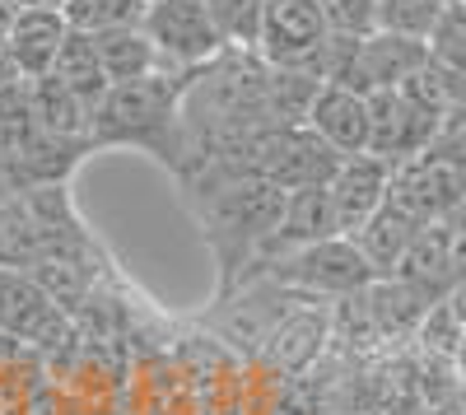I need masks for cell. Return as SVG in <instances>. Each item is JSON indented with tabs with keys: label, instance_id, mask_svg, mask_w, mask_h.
<instances>
[{
	"label": "cell",
	"instance_id": "6da1fadb",
	"mask_svg": "<svg viewBox=\"0 0 466 415\" xmlns=\"http://www.w3.org/2000/svg\"><path fill=\"white\" fill-rule=\"evenodd\" d=\"M197 70H154L136 85H112L94 112V149L131 145L164 168H182V98Z\"/></svg>",
	"mask_w": 466,
	"mask_h": 415
},
{
	"label": "cell",
	"instance_id": "7a4b0ae2",
	"mask_svg": "<svg viewBox=\"0 0 466 415\" xmlns=\"http://www.w3.org/2000/svg\"><path fill=\"white\" fill-rule=\"evenodd\" d=\"M191 197H197L201 229L219 257L224 289H238L243 271H252L261 243L276 234L289 192L270 187L266 177H238V182H219V187H206V192H191Z\"/></svg>",
	"mask_w": 466,
	"mask_h": 415
},
{
	"label": "cell",
	"instance_id": "3957f363",
	"mask_svg": "<svg viewBox=\"0 0 466 415\" xmlns=\"http://www.w3.org/2000/svg\"><path fill=\"white\" fill-rule=\"evenodd\" d=\"M257 276H270L276 285H285L303 299H350V294H360L378 280V271L369 267V257L355 248L350 234L322 238L313 248H299L280 261H270Z\"/></svg>",
	"mask_w": 466,
	"mask_h": 415
},
{
	"label": "cell",
	"instance_id": "277c9868",
	"mask_svg": "<svg viewBox=\"0 0 466 415\" xmlns=\"http://www.w3.org/2000/svg\"><path fill=\"white\" fill-rule=\"evenodd\" d=\"M140 28L159 52L164 70H201L215 56H224L206 0H149Z\"/></svg>",
	"mask_w": 466,
	"mask_h": 415
},
{
	"label": "cell",
	"instance_id": "5b68a950",
	"mask_svg": "<svg viewBox=\"0 0 466 415\" xmlns=\"http://www.w3.org/2000/svg\"><path fill=\"white\" fill-rule=\"evenodd\" d=\"M0 327L19 336L33 355L47 359V355L66 350L75 318L28 271H0Z\"/></svg>",
	"mask_w": 466,
	"mask_h": 415
},
{
	"label": "cell",
	"instance_id": "8992f818",
	"mask_svg": "<svg viewBox=\"0 0 466 415\" xmlns=\"http://www.w3.org/2000/svg\"><path fill=\"white\" fill-rule=\"evenodd\" d=\"M439 117H430L424 107H415L401 89H378L369 94V155L387 164H410L420 155H430L439 140Z\"/></svg>",
	"mask_w": 466,
	"mask_h": 415
},
{
	"label": "cell",
	"instance_id": "52a82bcc",
	"mask_svg": "<svg viewBox=\"0 0 466 415\" xmlns=\"http://www.w3.org/2000/svg\"><path fill=\"white\" fill-rule=\"evenodd\" d=\"M94 155L89 136H52L37 127L28 136L24 149L0 159V192H28V187H52V182H70V173Z\"/></svg>",
	"mask_w": 466,
	"mask_h": 415
},
{
	"label": "cell",
	"instance_id": "ba28073f",
	"mask_svg": "<svg viewBox=\"0 0 466 415\" xmlns=\"http://www.w3.org/2000/svg\"><path fill=\"white\" fill-rule=\"evenodd\" d=\"M327 10L322 0H266L261 19V61L266 66H289L299 70L327 37Z\"/></svg>",
	"mask_w": 466,
	"mask_h": 415
},
{
	"label": "cell",
	"instance_id": "9c48e42d",
	"mask_svg": "<svg viewBox=\"0 0 466 415\" xmlns=\"http://www.w3.org/2000/svg\"><path fill=\"white\" fill-rule=\"evenodd\" d=\"M336 234H340V219H336V206H331L327 187H303V192H289L276 234L261 243V252H257V261H252L248 276L266 271L270 261H280V257H289V252H299V248H313V243H322V238H336Z\"/></svg>",
	"mask_w": 466,
	"mask_h": 415
},
{
	"label": "cell",
	"instance_id": "30bf717a",
	"mask_svg": "<svg viewBox=\"0 0 466 415\" xmlns=\"http://www.w3.org/2000/svg\"><path fill=\"white\" fill-rule=\"evenodd\" d=\"M392 201L420 219V224H443L452 219V210H461V192H457V177L452 164L439 155H420L410 164L392 168Z\"/></svg>",
	"mask_w": 466,
	"mask_h": 415
},
{
	"label": "cell",
	"instance_id": "8fae6325",
	"mask_svg": "<svg viewBox=\"0 0 466 415\" xmlns=\"http://www.w3.org/2000/svg\"><path fill=\"white\" fill-rule=\"evenodd\" d=\"M327 192H331V206L340 219V234H355L392 197V164L378 155H350V159H340Z\"/></svg>",
	"mask_w": 466,
	"mask_h": 415
},
{
	"label": "cell",
	"instance_id": "7c38bea8",
	"mask_svg": "<svg viewBox=\"0 0 466 415\" xmlns=\"http://www.w3.org/2000/svg\"><path fill=\"white\" fill-rule=\"evenodd\" d=\"M313 136H322L340 159L350 155H369V98L345 89V85H322L313 107H308V122Z\"/></svg>",
	"mask_w": 466,
	"mask_h": 415
},
{
	"label": "cell",
	"instance_id": "4fadbf2b",
	"mask_svg": "<svg viewBox=\"0 0 466 415\" xmlns=\"http://www.w3.org/2000/svg\"><path fill=\"white\" fill-rule=\"evenodd\" d=\"M430 61V43L415 37H397V33H369L360 43V66H355V94H378V89H401L410 75Z\"/></svg>",
	"mask_w": 466,
	"mask_h": 415
},
{
	"label": "cell",
	"instance_id": "5bb4252c",
	"mask_svg": "<svg viewBox=\"0 0 466 415\" xmlns=\"http://www.w3.org/2000/svg\"><path fill=\"white\" fill-rule=\"evenodd\" d=\"M392 276L406 280V285H415L424 299H430V304H439V299L452 294V285L461 280V271H457V252H452L448 219H443V224H424Z\"/></svg>",
	"mask_w": 466,
	"mask_h": 415
},
{
	"label": "cell",
	"instance_id": "9a60e30c",
	"mask_svg": "<svg viewBox=\"0 0 466 415\" xmlns=\"http://www.w3.org/2000/svg\"><path fill=\"white\" fill-rule=\"evenodd\" d=\"M331 341V318L322 309H289L280 318V327L266 336V346H261V359L270 369H280V373H303V369H313L322 359Z\"/></svg>",
	"mask_w": 466,
	"mask_h": 415
},
{
	"label": "cell",
	"instance_id": "2e32d148",
	"mask_svg": "<svg viewBox=\"0 0 466 415\" xmlns=\"http://www.w3.org/2000/svg\"><path fill=\"white\" fill-rule=\"evenodd\" d=\"M70 37V24L61 10H19L15 28H10V47L19 56L24 80H43L56 70V56Z\"/></svg>",
	"mask_w": 466,
	"mask_h": 415
},
{
	"label": "cell",
	"instance_id": "e0dca14e",
	"mask_svg": "<svg viewBox=\"0 0 466 415\" xmlns=\"http://www.w3.org/2000/svg\"><path fill=\"white\" fill-rule=\"evenodd\" d=\"M420 229H424V224L410 219L392 197H387V206H382L369 224H360V229L350 234V238H355V248L369 257V267H373L378 276H392V271L401 267V257L410 252V243H415Z\"/></svg>",
	"mask_w": 466,
	"mask_h": 415
},
{
	"label": "cell",
	"instance_id": "ac0fdd59",
	"mask_svg": "<svg viewBox=\"0 0 466 415\" xmlns=\"http://www.w3.org/2000/svg\"><path fill=\"white\" fill-rule=\"evenodd\" d=\"M364 299H369V318L378 327V341H406V336H415V327L424 322V313L434 309L415 285H406L397 276H378L364 289Z\"/></svg>",
	"mask_w": 466,
	"mask_h": 415
},
{
	"label": "cell",
	"instance_id": "d6986e66",
	"mask_svg": "<svg viewBox=\"0 0 466 415\" xmlns=\"http://www.w3.org/2000/svg\"><path fill=\"white\" fill-rule=\"evenodd\" d=\"M94 47H98V61L107 70V85H136V80H145V75L164 70V61H159V52H154V43L145 37V28L98 33Z\"/></svg>",
	"mask_w": 466,
	"mask_h": 415
},
{
	"label": "cell",
	"instance_id": "ffe728a7",
	"mask_svg": "<svg viewBox=\"0 0 466 415\" xmlns=\"http://www.w3.org/2000/svg\"><path fill=\"white\" fill-rule=\"evenodd\" d=\"M47 252V234L37 229L24 197L0 192V271H28Z\"/></svg>",
	"mask_w": 466,
	"mask_h": 415
},
{
	"label": "cell",
	"instance_id": "44dd1931",
	"mask_svg": "<svg viewBox=\"0 0 466 415\" xmlns=\"http://www.w3.org/2000/svg\"><path fill=\"white\" fill-rule=\"evenodd\" d=\"M28 85H33V112H37V127L43 131H52V136H89L94 131V107L80 94H70L56 75H43V80H28Z\"/></svg>",
	"mask_w": 466,
	"mask_h": 415
},
{
	"label": "cell",
	"instance_id": "7402d4cb",
	"mask_svg": "<svg viewBox=\"0 0 466 415\" xmlns=\"http://www.w3.org/2000/svg\"><path fill=\"white\" fill-rule=\"evenodd\" d=\"M56 80L70 89V94H80L94 112H98V103L107 98V70H103V61H98V47H94V37L89 33H75L70 28V37H66V47H61V56H56Z\"/></svg>",
	"mask_w": 466,
	"mask_h": 415
},
{
	"label": "cell",
	"instance_id": "603a6c76",
	"mask_svg": "<svg viewBox=\"0 0 466 415\" xmlns=\"http://www.w3.org/2000/svg\"><path fill=\"white\" fill-rule=\"evenodd\" d=\"M210 24L219 33L224 52H261V19L266 0H206Z\"/></svg>",
	"mask_w": 466,
	"mask_h": 415
},
{
	"label": "cell",
	"instance_id": "cb8c5ba5",
	"mask_svg": "<svg viewBox=\"0 0 466 415\" xmlns=\"http://www.w3.org/2000/svg\"><path fill=\"white\" fill-rule=\"evenodd\" d=\"M145 10H149V0H66L61 5L66 24L89 37L112 33V28H140Z\"/></svg>",
	"mask_w": 466,
	"mask_h": 415
},
{
	"label": "cell",
	"instance_id": "d4e9b609",
	"mask_svg": "<svg viewBox=\"0 0 466 415\" xmlns=\"http://www.w3.org/2000/svg\"><path fill=\"white\" fill-rule=\"evenodd\" d=\"M466 336V322L457 318V309L448 299L424 313V322L415 327V355H430V359H457V346Z\"/></svg>",
	"mask_w": 466,
	"mask_h": 415
},
{
	"label": "cell",
	"instance_id": "484cf974",
	"mask_svg": "<svg viewBox=\"0 0 466 415\" xmlns=\"http://www.w3.org/2000/svg\"><path fill=\"white\" fill-rule=\"evenodd\" d=\"M439 15H443V5H434V0H378V33L430 43Z\"/></svg>",
	"mask_w": 466,
	"mask_h": 415
},
{
	"label": "cell",
	"instance_id": "4316f807",
	"mask_svg": "<svg viewBox=\"0 0 466 415\" xmlns=\"http://www.w3.org/2000/svg\"><path fill=\"white\" fill-rule=\"evenodd\" d=\"M37 131V112H33V85H15L0 89V159L15 155L28 145V136Z\"/></svg>",
	"mask_w": 466,
	"mask_h": 415
},
{
	"label": "cell",
	"instance_id": "83f0119b",
	"mask_svg": "<svg viewBox=\"0 0 466 415\" xmlns=\"http://www.w3.org/2000/svg\"><path fill=\"white\" fill-rule=\"evenodd\" d=\"M401 94L415 103V107H424V112H430V117H448V112H452V98H457V75L452 70H443L439 61H424L415 75H410V80L401 85Z\"/></svg>",
	"mask_w": 466,
	"mask_h": 415
},
{
	"label": "cell",
	"instance_id": "f1b7e54d",
	"mask_svg": "<svg viewBox=\"0 0 466 415\" xmlns=\"http://www.w3.org/2000/svg\"><path fill=\"white\" fill-rule=\"evenodd\" d=\"M430 61H439L452 75H466V0L443 5V15L430 33Z\"/></svg>",
	"mask_w": 466,
	"mask_h": 415
},
{
	"label": "cell",
	"instance_id": "f546056e",
	"mask_svg": "<svg viewBox=\"0 0 466 415\" xmlns=\"http://www.w3.org/2000/svg\"><path fill=\"white\" fill-rule=\"evenodd\" d=\"M327 28L345 37H369L378 33V0H322Z\"/></svg>",
	"mask_w": 466,
	"mask_h": 415
},
{
	"label": "cell",
	"instance_id": "4dcf8cb0",
	"mask_svg": "<svg viewBox=\"0 0 466 415\" xmlns=\"http://www.w3.org/2000/svg\"><path fill=\"white\" fill-rule=\"evenodd\" d=\"M43 355H33L19 336H10L5 327H0V379H5V373H15V369H28V364H37Z\"/></svg>",
	"mask_w": 466,
	"mask_h": 415
},
{
	"label": "cell",
	"instance_id": "1f68e13d",
	"mask_svg": "<svg viewBox=\"0 0 466 415\" xmlns=\"http://www.w3.org/2000/svg\"><path fill=\"white\" fill-rule=\"evenodd\" d=\"M15 85H24V70H19V56L5 37V43H0V89H15Z\"/></svg>",
	"mask_w": 466,
	"mask_h": 415
},
{
	"label": "cell",
	"instance_id": "d6a6232c",
	"mask_svg": "<svg viewBox=\"0 0 466 415\" xmlns=\"http://www.w3.org/2000/svg\"><path fill=\"white\" fill-rule=\"evenodd\" d=\"M448 229H452V252H457V271L466 276V206H461V210H452Z\"/></svg>",
	"mask_w": 466,
	"mask_h": 415
},
{
	"label": "cell",
	"instance_id": "836d02e7",
	"mask_svg": "<svg viewBox=\"0 0 466 415\" xmlns=\"http://www.w3.org/2000/svg\"><path fill=\"white\" fill-rule=\"evenodd\" d=\"M424 415H466V383H461V388H457L452 397H443L439 406H430Z\"/></svg>",
	"mask_w": 466,
	"mask_h": 415
},
{
	"label": "cell",
	"instance_id": "e575fe53",
	"mask_svg": "<svg viewBox=\"0 0 466 415\" xmlns=\"http://www.w3.org/2000/svg\"><path fill=\"white\" fill-rule=\"evenodd\" d=\"M15 19H19V5H15V0H0V43H5V37H10Z\"/></svg>",
	"mask_w": 466,
	"mask_h": 415
},
{
	"label": "cell",
	"instance_id": "d590c367",
	"mask_svg": "<svg viewBox=\"0 0 466 415\" xmlns=\"http://www.w3.org/2000/svg\"><path fill=\"white\" fill-rule=\"evenodd\" d=\"M448 304H452V309H457V318L466 322V276H461V280L452 285V294H448Z\"/></svg>",
	"mask_w": 466,
	"mask_h": 415
},
{
	"label": "cell",
	"instance_id": "8d00e7d4",
	"mask_svg": "<svg viewBox=\"0 0 466 415\" xmlns=\"http://www.w3.org/2000/svg\"><path fill=\"white\" fill-rule=\"evenodd\" d=\"M15 5H19V10H61L66 0H15Z\"/></svg>",
	"mask_w": 466,
	"mask_h": 415
},
{
	"label": "cell",
	"instance_id": "74e56055",
	"mask_svg": "<svg viewBox=\"0 0 466 415\" xmlns=\"http://www.w3.org/2000/svg\"><path fill=\"white\" fill-rule=\"evenodd\" d=\"M452 364H457V379L466 383V336H461V346H457V359H452Z\"/></svg>",
	"mask_w": 466,
	"mask_h": 415
},
{
	"label": "cell",
	"instance_id": "f35d334b",
	"mask_svg": "<svg viewBox=\"0 0 466 415\" xmlns=\"http://www.w3.org/2000/svg\"><path fill=\"white\" fill-rule=\"evenodd\" d=\"M434 5H452V0H434Z\"/></svg>",
	"mask_w": 466,
	"mask_h": 415
}]
</instances>
